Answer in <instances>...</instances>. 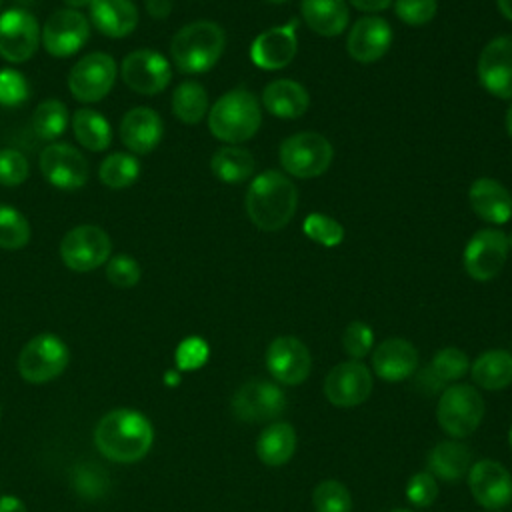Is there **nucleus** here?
Segmentation results:
<instances>
[{"instance_id":"09e8293b","label":"nucleus","mask_w":512,"mask_h":512,"mask_svg":"<svg viewBox=\"0 0 512 512\" xmlns=\"http://www.w3.org/2000/svg\"><path fill=\"white\" fill-rule=\"evenodd\" d=\"M172 2L170 0H146V10L154 18H166L170 14Z\"/></svg>"},{"instance_id":"9b49d317","label":"nucleus","mask_w":512,"mask_h":512,"mask_svg":"<svg viewBox=\"0 0 512 512\" xmlns=\"http://www.w3.org/2000/svg\"><path fill=\"white\" fill-rule=\"evenodd\" d=\"M116 80V62L106 52H92L80 58L70 74L68 88L72 96L80 102L102 100L114 86Z\"/></svg>"},{"instance_id":"2eb2a0df","label":"nucleus","mask_w":512,"mask_h":512,"mask_svg":"<svg viewBox=\"0 0 512 512\" xmlns=\"http://www.w3.org/2000/svg\"><path fill=\"white\" fill-rule=\"evenodd\" d=\"M122 80L138 94L152 96L162 92L172 78V68L168 60L156 50H134L130 52L120 66Z\"/></svg>"},{"instance_id":"a18cd8bd","label":"nucleus","mask_w":512,"mask_h":512,"mask_svg":"<svg viewBox=\"0 0 512 512\" xmlns=\"http://www.w3.org/2000/svg\"><path fill=\"white\" fill-rule=\"evenodd\" d=\"M28 178V160L14 148L0 150V184L18 186Z\"/></svg>"},{"instance_id":"ea45409f","label":"nucleus","mask_w":512,"mask_h":512,"mask_svg":"<svg viewBox=\"0 0 512 512\" xmlns=\"http://www.w3.org/2000/svg\"><path fill=\"white\" fill-rule=\"evenodd\" d=\"M342 346L352 360L364 358L374 346V332L366 322L354 320L344 328Z\"/></svg>"},{"instance_id":"052dcab7","label":"nucleus","mask_w":512,"mask_h":512,"mask_svg":"<svg viewBox=\"0 0 512 512\" xmlns=\"http://www.w3.org/2000/svg\"><path fill=\"white\" fill-rule=\"evenodd\" d=\"M0 4H2V0H0Z\"/></svg>"},{"instance_id":"c85d7f7f","label":"nucleus","mask_w":512,"mask_h":512,"mask_svg":"<svg viewBox=\"0 0 512 512\" xmlns=\"http://www.w3.org/2000/svg\"><path fill=\"white\" fill-rule=\"evenodd\" d=\"M296 452V430L288 422H274L256 440V456L266 466H284Z\"/></svg>"},{"instance_id":"4468645a","label":"nucleus","mask_w":512,"mask_h":512,"mask_svg":"<svg viewBox=\"0 0 512 512\" xmlns=\"http://www.w3.org/2000/svg\"><path fill=\"white\" fill-rule=\"evenodd\" d=\"M40 44V28L36 18L22 10L10 8L0 14V56L8 62H26Z\"/></svg>"},{"instance_id":"1a4fd4ad","label":"nucleus","mask_w":512,"mask_h":512,"mask_svg":"<svg viewBox=\"0 0 512 512\" xmlns=\"http://www.w3.org/2000/svg\"><path fill=\"white\" fill-rule=\"evenodd\" d=\"M508 236L498 228L478 230L464 248V268L470 278L488 282L496 278L508 258Z\"/></svg>"},{"instance_id":"ddd939ff","label":"nucleus","mask_w":512,"mask_h":512,"mask_svg":"<svg viewBox=\"0 0 512 512\" xmlns=\"http://www.w3.org/2000/svg\"><path fill=\"white\" fill-rule=\"evenodd\" d=\"M372 394V372L360 360L336 364L324 378V396L338 408H354Z\"/></svg>"},{"instance_id":"5fc2aeb1","label":"nucleus","mask_w":512,"mask_h":512,"mask_svg":"<svg viewBox=\"0 0 512 512\" xmlns=\"http://www.w3.org/2000/svg\"><path fill=\"white\" fill-rule=\"evenodd\" d=\"M508 444H510V448H512V428H510V432H508Z\"/></svg>"},{"instance_id":"39448f33","label":"nucleus","mask_w":512,"mask_h":512,"mask_svg":"<svg viewBox=\"0 0 512 512\" xmlns=\"http://www.w3.org/2000/svg\"><path fill=\"white\" fill-rule=\"evenodd\" d=\"M484 398L470 384L448 386L436 406V420L440 428L452 438L470 436L484 418Z\"/></svg>"},{"instance_id":"13d9d810","label":"nucleus","mask_w":512,"mask_h":512,"mask_svg":"<svg viewBox=\"0 0 512 512\" xmlns=\"http://www.w3.org/2000/svg\"><path fill=\"white\" fill-rule=\"evenodd\" d=\"M268 2H284V0H268Z\"/></svg>"},{"instance_id":"473e14b6","label":"nucleus","mask_w":512,"mask_h":512,"mask_svg":"<svg viewBox=\"0 0 512 512\" xmlns=\"http://www.w3.org/2000/svg\"><path fill=\"white\" fill-rule=\"evenodd\" d=\"M470 368V362H468V356L460 350V348H454V346H448V348H442L438 350L428 368L422 372L424 378H430L434 388L438 386H444L446 382H456L460 380Z\"/></svg>"},{"instance_id":"a878e982","label":"nucleus","mask_w":512,"mask_h":512,"mask_svg":"<svg viewBox=\"0 0 512 512\" xmlns=\"http://www.w3.org/2000/svg\"><path fill=\"white\" fill-rule=\"evenodd\" d=\"M90 20L102 34L124 38L138 24V8L132 0H92Z\"/></svg>"},{"instance_id":"423d86ee","label":"nucleus","mask_w":512,"mask_h":512,"mask_svg":"<svg viewBox=\"0 0 512 512\" xmlns=\"http://www.w3.org/2000/svg\"><path fill=\"white\" fill-rule=\"evenodd\" d=\"M334 148L318 132H298L288 136L278 150L282 168L296 178H314L332 164Z\"/></svg>"},{"instance_id":"4be33fe9","label":"nucleus","mask_w":512,"mask_h":512,"mask_svg":"<svg viewBox=\"0 0 512 512\" xmlns=\"http://www.w3.org/2000/svg\"><path fill=\"white\" fill-rule=\"evenodd\" d=\"M418 368V350L404 338H386L372 352V370L386 382H402Z\"/></svg>"},{"instance_id":"c03bdc74","label":"nucleus","mask_w":512,"mask_h":512,"mask_svg":"<svg viewBox=\"0 0 512 512\" xmlns=\"http://www.w3.org/2000/svg\"><path fill=\"white\" fill-rule=\"evenodd\" d=\"M406 498L418 508L434 504V500L438 498V480L428 470L416 472L406 484Z\"/></svg>"},{"instance_id":"7c9ffc66","label":"nucleus","mask_w":512,"mask_h":512,"mask_svg":"<svg viewBox=\"0 0 512 512\" xmlns=\"http://www.w3.org/2000/svg\"><path fill=\"white\" fill-rule=\"evenodd\" d=\"M254 156L238 146H224L214 152L210 168L214 176L226 184H240L248 180L254 172Z\"/></svg>"},{"instance_id":"c9c22d12","label":"nucleus","mask_w":512,"mask_h":512,"mask_svg":"<svg viewBox=\"0 0 512 512\" xmlns=\"http://www.w3.org/2000/svg\"><path fill=\"white\" fill-rule=\"evenodd\" d=\"M32 126H34V132L44 140H54V138L62 136L68 126L66 106L56 98H48V100L40 102L34 110Z\"/></svg>"},{"instance_id":"864d4df0","label":"nucleus","mask_w":512,"mask_h":512,"mask_svg":"<svg viewBox=\"0 0 512 512\" xmlns=\"http://www.w3.org/2000/svg\"><path fill=\"white\" fill-rule=\"evenodd\" d=\"M506 130H508V136L512 138V104H510V108L506 112Z\"/></svg>"},{"instance_id":"58836bf2","label":"nucleus","mask_w":512,"mask_h":512,"mask_svg":"<svg viewBox=\"0 0 512 512\" xmlns=\"http://www.w3.org/2000/svg\"><path fill=\"white\" fill-rule=\"evenodd\" d=\"M302 230L310 240H314L316 244L326 246V248L338 246L344 240L342 224L338 220H334L332 216L322 214V212L308 214L302 222Z\"/></svg>"},{"instance_id":"6ab92c4d","label":"nucleus","mask_w":512,"mask_h":512,"mask_svg":"<svg viewBox=\"0 0 512 512\" xmlns=\"http://www.w3.org/2000/svg\"><path fill=\"white\" fill-rule=\"evenodd\" d=\"M478 80L496 98H512V34L490 40L478 58Z\"/></svg>"},{"instance_id":"de8ad7c7","label":"nucleus","mask_w":512,"mask_h":512,"mask_svg":"<svg viewBox=\"0 0 512 512\" xmlns=\"http://www.w3.org/2000/svg\"><path fill=\"white\" fill-rule=\"evenodd\" d=\"M348 2L362 12H382L390 6L392 0H348Z\"/></svg>"},{"instance_id":"6e6552de","label":"nucleus","mask_w":512,"mask_h":512,"mask_svg":"<svg viewBox=\"0 0 512 512\" xmlns=\"http://www.w3.org/2000/svg\"><path fill=\"white\" fill-rule=\"evenodd\" d=\"M68 364V348L54 334H38L26 342L18 356V370L24 380L40 384L56 378Z\"/></svg>"},{"instance_id":"72a5a7b5","label":"nucleus","mask_w":512,"mask_h":512,"mask_svg":"<svg viewBox=\"0 0 512 512\" xmlns=\"http://www.w3.org/2000/svg\"><path fill=\"white\" fill-rule=\"evenodd\" d=\"M208 110V94L202 84L182 82L172 94V112L184 124H198Z\"/></svg>"},{"instance_id":"0eeeda50","label":"nucleus","mask_w":512,"mask_h":512,"mask_svg":"<svg viewBox=\"0 0 512 512\" xmlns=\"http://www.w3.org/2000/svg\"><path fill=\"white\" fill-rule=\"evenodd\" d=\"M112 252L110 236L92 224H82L66 232L60 242L62 262L76 272H90L108 262Z\"/></svg>"},{"instance_id":"cd10ccee","label":"nucleus","mask_w":512,"mask_h":512,"mask_svg":"<svg viewBox=\"0 0 512 512\" xmlns=\"http://www.w3.org/2000/svg\"><path fill=\"white\" fill-rule=\"evenodd\" d=\"M300 12L308 28L320 36H338L348 24L344 0H302Z\"/></svg>"},{"instance_id":"412c9836","label":"nucleus","mask_w":512,"mask_h":512,"mask_svg":"<svg viewBox=\"0 0 512 512\" xmlns=\"http://www.w3.org/2000/svg\"><path fill=\"white\" fill-rule=\"evenodd\" d=\"M392 44V30L388 22L380 16L360 18L348 32L346 50L356 62H376L380 60Z\"/></svg>"},{"instance_id":"f8f14e48","label":"nucleus","mask_w":512,"mask_h":512,"mask_svg":"<svg viewBox=\"0 0 512 512\" xmlns=\"http://www.w3.org/2000/svg\"><path fill=\"white\" fill-rule=\"evenodd\" d=\"M284 408L286 396L282 388L262 378L244 382L232 398V410L242 422H268L278 418Z\"/></svg>"},{"instance_id":"49530a36","label":"nucleus","mask_w":512,"mask_h":512,"mask_svg":"<svg viewBox=\"0 0 512 512\" xmlns=\"http://www.w3.org/2000/svg\"><path fill=\"white\" fill-rule=\"evenodd\" d=\"M208 358V344L202 338H186L176 350V362L182 370H196Z\"/></svg>"},{"instance_id":"f03ea898","label":"nucleus","mask_w":512,"mask_h":512,"mask_svg":"<svg viewBox=\"0 0 512 512\" xmlns=\"http://www.w3.org/2000/svg\"><path fill=\"white\" fill-rule=\"evenodd\" d=\"M152 426L144 414L128 408L112 410L98 422L94 442L114 462H136L152 446Z\"/></svg>"},{"instance_id":"8fccbe9b","label":"nucleus","mask_w":512,"mask_h":512,"mask_svg":"<svg viewBox=\"0 0 512 512\" xmlns=\"http://www.w3.org/2000/svg\"><path fill=\"white\" fill-rule=\"evenodd\" d=\"M0 512H26V506L16 496H0Z\"/></svg>"},{"instance_id":"bb28decb","label":"nucleus","mask_w":512,"mask_h":512,"mask_svg":"<svg viewBox=\"0 0 512 512\" xmlns=\"http://www.w3.org/2000/svg\"><path fill=\"white\" fill-rule=\"evenodd\" d=\"M472 466V452L466 444L458 440L438 442L428 454V472L436 480L458 482Z\"/></svg>"},{"instance_id":"6e6d98bb","label":"nucleus","mask_w":512,"mask_h":512,"mask_svg":"<svg viewBox=\"0 0 512 512\" xmlns=\"http://www.w3.org/2000/svg\"><path fill=\"white\" fill-rule=\"evenodd\" d=\"M392 512H414V510H406V508H396V510H392Z\"/></svg>"},{"instance_id":"a19ab883","label":"nucleus","mask_w":512,"mask_h":512,"mask_svg":"<svg viewBox=\"0 0 512 512\" xmlns=\"http://www.w3.org/2000/svg\"><path fill=\"white\" fill-rule=\"evenodd\" d=\"M30 96V86L28 80L12 70V68H4L0 70V104L6 108H14V106H22Z\"/></svg>"},{"instance_id":"f3484780","label":"nucleus","mask_w":512,"mask_h":512,"mask_svg":"<svg viewBox=\"0 0 512 512\" xmlns=\"http://www.w3.org/2000/svg\"><path fill=\"white\" fill-rule=\"evenodd\" d=\"M40 170L52 186L62 190L82 188L88 180L86 158L66 142L48 144L40 152Z\"/></svg>"},{"instance_id":"9d476101","label":"nucleus","mask_w":512,"mask_h":512,"mask_svg":"<svg viewBox=\"0 0 512 512\" xmlns=\"http://www.w3.org/2000/svg\"><path fill=\"white\" fill-rule=\"evenodd\" d=\"M90 38L88 18L80 10L62 8L50 14L46 20L40 42L54 58H66L76 54Z\"/></svg>"},{"instance_id":"f257e3e1","label":"nucleus","mask_w":512,"mask_h":512,"mask_svg":"<svg viewBox=\"0 0 512 512\" xmlns=\"http://www.w3.org/2000/svg\"><path fill=\"white\" fill-rule=\"evenodd\" d=\"M298 206L296 186L288 176L276 170L258 174L246 192V214L252 224L264 232L284 228Z\"/></svg>"},{"instance_id":"e433bc0d","label":"nucleus","mask_w":512,"mask_h":512,"mask_svg":"<svg viewBox=\"0 0 512 512\" xmlns=\"http://www.w3.org/2000/svg\"><path fill=\"white\" fill-rule=\"evenodd\" d=\"M30 240V224L24 214L12 206L0 204V248L20 250Z\"/></svg>"},{"instance_id":"7ed1b4c3","label":"nucleus","mask_w":512,"mask_h":512,"mask_svg":"<svg viewBox=\"0 0 512 512\" xmlns=\"http://www.w3.org/2000/svg\"><path fill=\"white\" fill-rule=\"evenodd\" d=\"M226 46L224 30L210 20H198L180 28L170 44V56L180 72H208L222 56Z\"/></svg>"},{"instance_id":"aec40b11","label":"nucleus","mask_w":512,"mask_h":512,"mask_svg":"<svg viewBox=\"0 0 512 512\" xmlns=\"http://www.w3.org/2000/svg\"><path fill=\"white\" fill-rule=\"evenodd\" d=\"M296 28L298 22L290 20L284 26H276L258 34L250 46L252 62L262 70H280L288 66L298 50Z\"/></svg>"},{"instance_id":"3c124183","label":"nucleus","mask_w":512,"mask_h":512,"mask_svg":"<svg viewBox=\"0 0 512 512\" xmlns=\"http://www.w3.org/2000/svg\"><path fill=\"white\" fill-rule=\"evenodd\" d=\"M498 2V10L504 18L512 20V0H496Z\"/></svg>"},{"instance_id":"2f4dec72","label":"nucleus","mask_w":512,"mask_h":512,"mask_svg":"<svg viewBox=\"0 0 512 512\" xmlns=\"http://www.w3.org/2000/svg\"><path fill=\"white\" fill-rule=\"evenodd\" d=\"M72 130H74L76 140L84 148L94 150V152L106 150L112 142V130H110L108 120L92 108H80L74 112Z\"/></svg>"},{"instance_id":"dca6fc26","label":"nucleus","mask_w":512,"mask_h":512,"mask_svg":"<svg viewBox=\"0 0 512 512\" xmlns=\"http://www.w3.org/2000/svg\"><path fill=\"white\" fill-rule=\"evenodd\" d=\"M266 368L272 378L286 386L302 384L312 370V356L296 336H278L266 350Z\"/></svg>"},{"instance_id":"20e7f679","label":"nucleus","mask_w":512,"mask_h":512,"mask_svg":"<svg viewBox=\"0 0 512 512\" xmlns=\"http://www.w3.org/2000/svg\"><path fill=\"white\" fill-rule=\"evenodd\" d=\"M260 122V102L244 88L222 94L208 112V128L214 138L232 146L250 140L258 132Z\"/></svg>"},{"instance_id":"37998d69","label":"nucleus","mask_w":512,"mask_h":512,"mask_svg":"<svg viewBox=\"0 0 512 512\" xmlns=\"http://www.w3.org/2000/svg\"><path fill=\"white\" fill-rule=\"evenodd\" d=\"M140 266L128 254H118L108 260L106 264V278L110 284L118 288H130L140 280Z\"/></svg>"},{"instance_id":"79ce46f5","label":"nucleus","mask_w":512,"mask_h":512,"mask_svg":"<svg viewBox=\"0 0 512 512\" xmlns=\"http://www.w3.org/2000/svg\"><path fill=\"white\" fill-rule=\"evenodd\" d=\"M436 0H396L394 12L408 26H424L436 16Z\"/></svg>"},{"instance_id":"603ef678","label":"nucleus","mask_w":512,"mask_h":512,"mask_svg":"<svg viewBox=\"0 0 512 512\" xmlns=\"http://www.w3.org/2000/svg\"><path fill=\"white\" fill-rule=\"evenodd\" d=\"M90 2H92V0H64V4H66V6H70L72 10L82 8V6H90Z\"/></svg>"},{"instance_id":"bf43d9fd","label":"nucleus","mask_w":512,"mask_h":512,"mask_svg":"<svg viewBox=\"0 0 512 512\" xmlns=\"http://www.w3.org/2000/svg\"><path fill=\"white\" fill-rule=\"evenodd\" d=\"M22 2H30V0H22Z\"/></svg>"},{"instance_id":"4d7b16f0","label":"nucleus","mask_w":512,"mask_h":512,"mask_svg":"<svg viewBox=\"0 0 512 512\" xmlns=\"http://www.w3.org/2000/svg\"><path fill=\"white\" fill-rule=\"evenodd\" d=\"M508 246L512 248V234H510V238H508Z\"/></svg>"},{"instance_id":"c756f323","label":"nucleus","mask_w":512,"mask_h":512,"mask_svg":"<svg viewBox=\"0 0 512 512\" xmlns=\"http://www.w3.org/2000/svg\"><path fill=\"white\" fill-rule=\"evenodd\" d=\"M472 380L484 390H502L512 384V354L506 350L482 352L472 364Z\"/></svg>"},{"instance_id":"393cba45","label":"nucleus","mask_w":512,"mask_h":512,"mask_svg":"<svg viewBox=\"0 0 512 512\" xmlns=\"http://www.w3.org/2000/svg\"><path fill=\"white\" fill-rule=\"evenodd\" d=\"M264 108L282 120H292L302 116L310 106V96L306 88L290 78L272 80L262 92Z\"/></svg>"},{"instance_id":"4c0bfd02","label":"nucleus","mask_w":512,"mask_h":512,"mask_svg":"<svg viewBox=\"0 0 512 512\" xmlns=\"http://www.w3.org/2000/svg\"><path fill=\"white\" fill-rule=\"evenodd\" d=\"M316 512H352V496L338 480H322L312 492Z\"/></svg>"},{"instance_id":"b1692460","label":"nucleus","mask_w":512,"mask_h":512,"mask_svg":"<svg viewBox=\"0 0 512 512\" xmlns=\"http://www.w3.org/2000/svg\"><path fill=\"white\" fill-rule=\"evenodd\" d=\"M474 214L490 224H504L512 218V196L494 178H478L468 190Z\"/></svg>"},{"instance_id":"a211bd4d","label":"nucleus","mask_w":512,"mask_h":512,"mask_svg":"<svg viewBox=\"0 0 512 512\" xmlns=\"http://www.w3.org/2000/svg\"><path fill=\"white\" fill-rule=\"evenodd\" d=\"M468 488L486 510H500L512 500V474L496 460H478L468 470Z\"/></svg>"},{"instance_id":"5701e85b","label":"nucleus","mask_w":512,"mask_h":512,"mask_svg":"<svg viewBox=\"0 0 512 512\" xmlns=\"http://www.w3.org/2000/svg\"><path fill=\"white\" fill-rule=\"evenodd\" d=\"M164 124L156 110L138 106L124 114L120 122V138L128 150L136 154L152 152L162 140Z\"/></svg>"},{"instance_id":"f704fd0d","label":"nucleus","mask_w":512,"mask_h":512,"mask_svg":"<svg viewBox=\"0 0 512 512\" xmlns=\"http://www.w3.org/2000/svg\"><path fill=\"white\" fill-rule=\"evenodd\" d=\"M98 174L102 184L108 188H128L138 178L140 164L132 154L114 152L102 160Z\"/></svg>"}]
</instances>
